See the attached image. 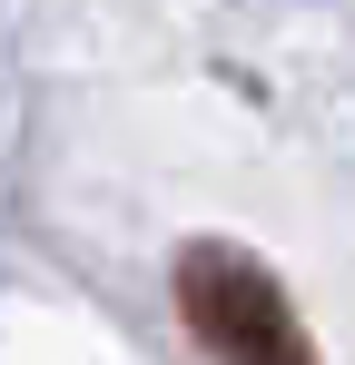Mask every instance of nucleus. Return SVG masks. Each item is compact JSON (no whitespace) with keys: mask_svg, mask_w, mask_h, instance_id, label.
<instances>
[{"mask_svg":"<svg viewBox=\"0 0 355 365\" xmlns=\"http://www.w3.org/2000/svg\"><path fill=\"white\" fill-rule=\"evenodd\" d=\"M178 316H187V336L217 365H316L287 287H277L247 247H227V237L178 247Z\"/></svg>","mask_w":355,"mask_h":365,"instance_id":"f257e3e1","label":"nucleus"}]
</instances>
